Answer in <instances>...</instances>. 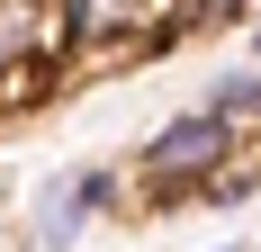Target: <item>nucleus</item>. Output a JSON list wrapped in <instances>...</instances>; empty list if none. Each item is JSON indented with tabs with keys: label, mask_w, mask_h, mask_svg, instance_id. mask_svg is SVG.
Returning a JSON list of instances; mask_svg holds the SVG:
<instances>
[{
	"label": "nucleus",
	"mask_w": 261,
	"mask_h": 252,
	"mask_svg": "<svg viewBox=\"0 0 261 252\" xmlns=\"http://www.w3.org/2000/svg\"><path fill=\"white\" fill-rule=\"evenodd\" d=\"M234 144H243V126L225 117V108H189V117H171L153 135V144L135 153V180H144V198H189V189H207L225 162H234Z\"/></svg>",
	"instance_id": "1"
},
{
	"label": "nucleus",
	"mask_w": 261,
	"mask_h": 252,
	"mask_svg": "<svg viewBox=\"0 0 261 252\" xmlns=\"http://www.w3.org/2000/svg\"><path fill=\"white\" fill-rule=\"evenodd\" d=\"M63 18H54V0H0V72H18V63H63Z\"/></svg>",
	"instance_id": "2"
},
{
	"label": "nucleus",
	"mask_w": 261,
	"mask_h": 252,
	"mask_svg": "<svg viewBox=\"0 0 261 252\" xmlns=\"http://www.w3.org/2000/svg\"><path fill=\"white\" fill-rule=\"evenodd\" d=\"M63 45H126L135 36V0H54Z\"/></svg>",
	"instance_id": "3"
},
{
	"label": "nucleus",
	"mask_w": 261,
	"mask_h": 252,
	"mask_svg": "<svg viewBox=\"0 0 261 252\" xmlns=\"http://www.w3.org/2000/svg\"><path fill=\"white\" fill-rule=\"evenodd\" d=\"M108 198H117V180H108V171H72L63 189H54V207H45V234L63 243V234H72L90 207H108Z\"/></svg>",
	"instance_id": "4"
},
{
	"label": "nucleus",
	"mask_w": 261,
	"mask_h": 252,
	"mask_svg": "<svg viewBox=\"0 0 261 252\" xmlns=\"http://www.w3.org/2000/svg\"><path fill=\"white\" fill-rule=\"evenodd\" d=\"M207 108H225L234 126H261V72H225V81L207 90Z\"/></svg>",
	"instance_id": "5"
}]
</instances>
